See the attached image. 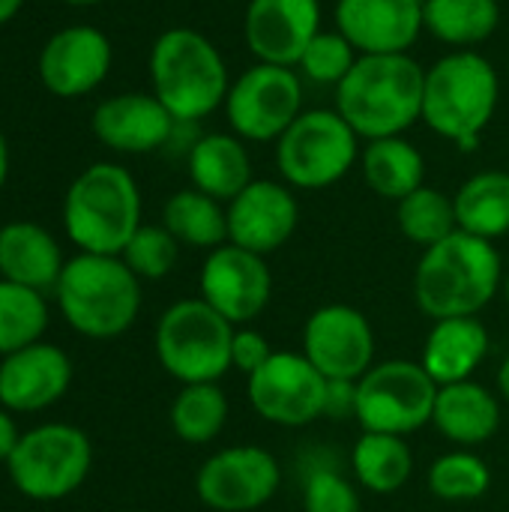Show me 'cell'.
Here are the masks:
<instances>
[{
    "label": "cell",
    "mask_w": 509,
    "mask_h": 512,
    "mask_svg": "<svg viewBox=\"0 0 509 512\" xmlns=\"http://www.w3.org/2000/svg\"><path fill=\"white\" fill-rule=\"evenodd\" d=\"M504 288V261L492 240L453 231L423 249L414 270V300L432 321L477 318Z\"/></svg>",
    "instance_id": "cell-1"
},
{
    "label": "cell",
    "mask_w": 509,
    "mask_h": 512,
    "mask_svg": "<svg viewBox=\"0 0 509 512\" xmlns=\"http://www.w3.org/2000/svg\"><path fill=\"white\" fill-rule=\"evenodd\" d=\"M426 69L411 54H360L336 87V111L363 141L405 135L423 120Z\"/></svg>",
    "instance_id": "cell-2"
},
{
    "label": "cell",
    "mask_w": 509,
    "mask_h": 512,
    "mask_svg": "<svg viewBox=\"0 0 509 512\" xmlns=\"http://www.w3.org/2000/svg\"><path fill=\"white\" fill-rule=\"evenodd\" d=\"M501 99V75L480 51H450L426 69L423 123L462 153L480 147Z\"/></svg>",
    "instance_id": "cell-3"
},
{
    "label": "cell",
    "mask_w": 509,
    "mask_h": 512,
    "mask_svg": "<svg viewBox=\"0 0 509 512\" xmlns=\"http://www.w3.org/2000/svg\"><path fill=\"white\" fill-rule=\"evenodd\" d=\"M153 96L177 123H198L225 105L231 90L228 63L219 48L192 27H171L156 36L150 57Z\"/></svg>",
    "instance_id": "cell-4"
},
{
    "label": "cell",
    "mask_w": 509,
    "mask_h": 512,
    "mask_svg": "<svg viewBox=\"0 0 509 512\" xmlns=\"http://www.w3.org/2000/svg\"><path fill=\"white\" fill-rule=\"evenodd\" d=\"M54 297L75 333L114 339L123 336L141 312V279L120 255L78 252L66 261Z\"/></svg>",
    "instance_id": "cell-5"
},
{
    "label": "cell",
    "mask_w": 509,
    "mask_h": 512,
    "mask_svg": "<svg viewBox=\"0 0 509 512\" xmlns=\"http://www.w3.org/2000/svg\"><path fill=\"white\" fill-rule=\"evenodd\" d=\"M141 225V189L123 165L93 162L69 183L63 231L81 252L120 255Z\"/></svg>",
    "instance_id": "cell-6"
},
{
    "label": "cell",
    "mask_w": 509,
    "mask_h": 512,
    "mask_svg": "<svg viewBox=\"0 0 509 512\" xmlns=\"http://www.w3.org/2000/svg\"><path fill=\"white\" fill-rule=\"evenodd\" d=\"M234 330L207 300H177L156 324L159 366L180 384H219L231 372Z\"/></svg>",
    "instance_id": "cell-7"
},
{
    "label": "cell",
    "mask_w": 509,
    "mask_h": 512,
    "mask_svg": "<svg viewBox=\"0 0 509 512\" xmlns=\"http://www.w3.org/2000/svg\"><path fill=\"white\" fill-rule=\"evenodd\" d=\"M360 162V135L336 108L303 111L276 141V168L291 189L318 192Z\"/></svg>",
    "instance_id": "cell-8"
},
{
    "label": "cell",
    "mask_w": 509,
    "mask_h": 512,
    "mask_svg": "<svg viewBox=\"0 0 509 512\" xmlns=\"http://www.w3.org/2000/svg\"><path fill=\"white\" fill-rule=\"evenodd\" d=\"M93 468L90 438L69 423H42L24 432L6 462L12 486L30 501H63L78 492Z\"/></svg>",
    "instance_id": "cell-9"
},
{
    "label": "cell",
    "mask_w": 509,
    "mask_h": 512,
    "mask_svg": "<svg viewBox=\"0 0 509 512\" xmlns=\"http://www.w3.org/2000/svg\"><path fill=\"white\" fill-rule=\"evenodd\" d=\"M438 384L414 360L375 363L357 381V423L363 432L408 438L432 423Z\"/></svg>",
    "instance_id": "cell-10"
},
{
    "label": "cell",
    "mask_w": 509,
    "mask_h": 512,
    "mask_svg": "<svg viewBox=\"0 0 509 512\" xmlns=\"http://www.w3.org/2000/svg\"><path fill=\"white\" fill-rule=\"evenodd\" d=\"M222 108L237 138L252 144L279 141L303 114V78L291 66L255 63L231 81Z\"/></svg>",
    "instance_id": "cell-11"
},
{
    "label": "cell",
    "mask_w": 509,
    "mask_h": 512,
    "mask_svg": "<svg viewBox=\"0 0 509 512\" xmlns=\"http://www.w3.org/2000/svg\"><path fill=\"white\" fill-rule=\"evenodd\" d=\"M252 411L282 429H303L324 417L327 378L306 354L276 351L258 372L246 378Z\"/></svg>",
    "instance_id": "cell-12"
},
{
    "label": "cell",
    "mask_w": 509,
    "mask_h": 512,
    "mask_svg": "<svg viewBox=\"0 0 509 512\" xmlns=\"http://www.w3.org/2000/svg\"><path fill=\"white\" fill-rule=\"evenodd\" d=\"M282 468L276 456L255 444L225 447L213 453L195 474V492L216 512H255L276 498Z\"/></svg>",
    "instance_id": "cell-13"
},
{
    "label": "cell",
    "mask_w": 509,
    "mask_h": 512,
    "mask_svg": "<svg viewBox=\"0 0 509 512\" xmlns=\"http://www.w3.org/2000/svg\"><path fill=\"white\" fill-rule=\"evenodd\" d=\"M303 354L327 381H360L375 366V330L360 309L330 303L306 318Z\"/></svg>",
    "instance_id": "cell-14"
},
{
    "label": "cell",
    "mask_w": 509,
    "mask_h": 512,
    "mask_svg": "<svg viewBox=\"0 0 509 512\" xmlns=\"http://www.w3.org/2000/svg\"><path fill=\"white\" fill-rule=\"evenodd\" d=\"M201 300H207L234 327L255 321L273 297V273L264 255L222 243L201 264Z\"/></svg>",
    "instance_id": "cell-15"
},
{
    "label": "cell",
    "mask_w": 509,
    "mask_h": 512,
    "mask_svg": "<svg viewBox=\"0 0 509 512\" xmlns=\"http://www.w3.org/2000/svg\"><path fill=\"white\" fill-rule=\"evenodd\" d=\"M111 39L90 24H72L48 36L39 51V81L57 99L93 93L111 72Z\"/></svg>",
    "instance_id": "cell-16"
},
{
    "label": "cell",
    "mask_w": 509,
    "mask_h": 512,
    "mask_svg": "<svg viewBox=\"0 0 509 512\" xmlns=\"http://www.w3.org/2000/svg\"><path fill=\"white\" fill-rule=\"evenodd\" d=\"M228 243L255 255H273L282 249L300 222V207L288 183L252 180L237 198L225 204Z\"/></svg>",
    "instance_id": "cell-17"
},
{
    "label": "cell",
    "mask_w": 509,
    "mask_h": 512,
    "mask_svg": "<svg viewBox=\"0 0 509 512\" xmlns=\"http://www.w3.org/2000/svg\"><path fill=\"white\" fill-rule=\"evenodd\" d=\"M321 33V0H249L243 36L258 63L297 66Z\"/></svg>",
    "instance_id": "cell-18"
},
{
    "label": "cell",
    "mask_w": 509,
    "mask_h": 512,
    "mask_svg": "<svg viewBox=\"0 0 509 512\" xmlns=\"http://www.w3.org/2000/svg\"><path fill=\"white\" fill-rule=\"evenodd\" d=\"M72 384V360L51 342H33L0 360V408L36 414L57 405Z\"/></svg>",
    "instance_id": "cell-19"
},
{
    "label": "cell",
    "mask_w": 509,
    "mask_h": 512,
    "mask_svg": "<svg viewBox=\"0 0 509 512\" xmlns=\"http://www.w3.org/2000/svg\"><path fill=\"white\" fill-rule=\"evenodd\" d=\"M426 0H339L336 30L357 54H408L420 39Z\"/></svg>",
    "instance_id": "cell-20"
},
{
    "label": "cell",
    "mask_w": 509,
    "mask_h": 512,
    "mask_svg": "<svg viewBox=\"0 0 509 512\" xmlns=\"http://www.w3.org/2000/svg\"><path fill=\"white\" fill-rule=\"evenodd\" d=\"M90 129L114 153H153L171 144L177 120L153 93H117L93 108Z\"/></svg>",
    "instance_id": "cell-21"
},
{
    "label": "cell",
    "mask_w": 509,
    "mask_h": 512,
    "mask_svg": "<svg viewBox=\"0 0 509 512\" xmlns=\"http://www.w3.org/2000/svg\"><path fill=\"white\" fill-rule=\"evenodd\" d=\"M432 423L459 450L483 447L501 429V396L474 378L438 387Z\"/></svg>",
    "instance_id": "cell-22"
},
{
    "label": "cell",
    "mask_w": 509,
    "mask_h": 512,
    "mask_svg": "<svg viewBox=\"0 0 509 512\" xmlns=\"http://www.w3.org/2000/svg\"><path fill=\"white\" fill-rule=\"evenodd\" d=\"M63 267V249L48 228L24 219L0 228V279L33 291H54Z\"/></svg>",
    "instance_id": "cell-23"
},
{
    "label": "cell",
    "mask_w": 509,
    "mask_h": 512,
    "mask_svg": "<svg viewBox=\"0 0 509 512\" xmlns=\"http://www.w3.org/2000/svg\"><path fill=\"white\" fill-rule=\"evenodd\" d=\"M489 357V330L480 318H444L435 321L420 366L438 387L471 381L474 372Z\"/></svg>",
    "instance_id": "cell-24"
},
{
    "label": "cell",
    "mask_w": 509,
    "mask_h": 512,
    "mask_svg": "<svg viewBox=\"0 0 509 512\" xmlns=\"http://www.w3.org/2000/svg\"><path fill=\"white\" fill-rule=\"evenodd\" d=\"M186 165L192 186L222 204L237 198L255 180L246 141L234 132H207L195 138L186 153Z\"/></svg>",
    "instance_id": "cell-25"
},
{
    "label": "cell",
    "mask_w": 509,
    "mask_h": 512,
    "mask_svg": "<svg viewBox=\"0 0 509 512\" xmlns=\"http://www.w3.org/2000/svg\"><path fill=\"white\" fill-rule=\"evenodd\" d=\"M360 165H363V177L369 189L396 204L408 198L411 192H417L420 186H426L423 183L426 159L405 135L366 141L360 153Z\"/></svg>",
    "instance_id": "cell-26"
},
{
    "label": "cell",
    "mask_w": 509,
    "mask_h": 512,
    "mask_svg": "<svg viewBox=\"0 0 509 512\" xmlns=\"http://www.w3.org/2000/svg\"><path fill=\"white\" fill-rule=\"evenodd\" d=\"M351 471L357 486L372 495H396L414 474L411 444L399 435L363 432L351 450Z\"/></svg>",
    "instance_id": "cell-27"
},
{
    "label": "cell",
    "mask_w": 509,
    "mask_h": 512,
    "mask_svg": "<svg viewBox=\"0 0 509 512\" xmlns=\"http://www.w3.org/2000/svg\"><path fill=\"white\" fill-rule=\"evenodd\" d=\"M459 231L483 240L509 234V171H480L468 177L453 195Z\"/></svg>",
    "instance_id": "cell-28"
},
{
    "label": "cell",
    "mask_w": 509,
    "mask_h": 512,
    "mask_svg": "<svg viewBox=\"0 0 509 512\" xmlns=\"http://www.w3.org/2000/svg\"><path fill=\"white\" fill-rule=\"evenodd\" d=\"M501 24L498 0H426L423 27L456 51H471L492 39Z\"/></svg>",
    "instance_id": "cell-29"
},
{
    "label": "cell",
    "mask_w": 509,
    "mask_h": 512,
    "mask_svg": "<svg viewBox=\"0 0 509 512\" xmlns=\"http://www.w3.org/2000/svg\"><path fill=\"white\" fill-rule=\"evenodd\" d=\"M162 225L171 231V237L180 246H192V249H219L222 243H228V213L225 204L192 189H180L174 192L165 207H162Z\"/></svg>",
    "instance_id": "cell-30"
},
{
    "label": "cell",
    "mask_w": 509,
    "mask_h": 512,
    "mask_svg": "<svg viewBox=\"0 0 509 512\" xmlns=\"http://www.w3.org/2000/svg\"><path fill=\"white\" fill-rule=\"evenodd\" d=\"M231 405L219 384H183L171 402V429L180 441L201 447L222 435Z\"/></svg>",
    "instance_id": "cell-31"
},
{
    "label": "cell",
    "mask_w": 509,
    "mask_h": 512,
    "mask_svg": "<svg viewBox=\"0 0 509 512\" xmlns=\"http://www.w3.org/2000/svg\"><path fill=\"white\" fill-rule=\"evenodd\" d=\"M303 477V512H363L357 483L339 471L330 450H306L300 456Z\"/></svg>",
    "instance_id": "cell-32"
},
{
    "label": "cell",
    "mask_w": 509,
    "mask_h": 512,
    "mask_svg": "<svg viewBox=\"0 0 509 512\" xmlns=\"http://www.w3.org/2000/svg\"><path fill=\"white\" fill-rule=\"evenodd\" d=\"M48 303L42 291L0 279V360L42 342L48 330Z\"/></svg>",
    "instance_id": "cell-33"
},
{
    "label": "cell",
    "mask_w": 509,
    "mask_h": 512,
    "mask_svg": "<svg viewBox=\"0 0 509 512\" xmlns=\"http://www.w3.org/2000/svg\"><path fill=\"white\" fill-rule=\"evenodd\" d=\"M396 222H399L402 237H408L411 243H417L423 249H429V246L447 240L453 231H459L453 198L432 186H420L417 192L402 198L396 204Z\"/></svg>",
    "instance_id": "cell-34"
},
{
    "label": "cell",
    "mask_w": 509,
    "mask_h": 512,
    "mask_svg": "<svg viewBox=\"0 0 509 512\" xmlns=\"http://www.w3.org/2000/svg\"><path fill=\"white\" fill-rule=\"evenodd\" d=\"M429 492L450 504L480 501L492 489V471L474 450H453L432 462L429 468Z\"/></svg>",
    "instance_id": "cell-35"
},
{
    "label": "cell",
    "mask_w": 509,
    "mask_h": 512,
    "mask_svg": "<svg viewBox=\"0 0 509 512\" xmlns=\"http://www.w3.org/2000/svg\"><path fill=\"white\" fill-rule=\"evenodd\" d=\"M120 258L141 282H156L174 270L180 258V243L171 237L165 225H141L120 252Z\"/></svg>",
    "instance_id": "cell-36"
},
{
    "label": "cell",
    "mask_w": 509,
    "mask_h": 512,
    "mask_svg": "<svg viewBox=\"0 0 509 512\" xmlns=\"http://www.w3.org/2000/svg\"><path fill=\"white\" fill-rule=\"evenodd\" d=\"M357 48L339 33V30H321L303 51V57L297 60V69L303 78L315 81V84H330L339 87L345 81V75L354 69L357 63Z\"/></svg>",
    "instance_id": "cell-37"
},
{
    "label": "cell",
    "mask_w": 509,
    "mask_h": 512,
    "mask_svg": "<svg viewBox=\"0 0 509 512\" xmlns=\"http://www.w3.org/2000/svg\"><path fill=\"white\" fill-rule=\"evenodd\" d=\"M276 351L270 348V339L252 327H237L234 342H231V369L243 372L246 378L258 372Z\"/></svg>",
    "instance_id": "cell-38"
},
{
    "label": "cell",
    "mask_w": 509,
    "mask_h": 512,
    "mask_svg": "<svg viewBox=\"0 0 509 512\" xmlns=\"http://www.w3.org/2000/svg\"><path fill=\"white\" fill-rule=\"evenodd\" d=\"M324 417L330 420H357V381H327Z\"/></svg>",
    "instance_id": "cell-39"
},
{
    "label": "cell",
    "mask_w": 509,
    "mask_h": 512,
    "mask_svg": "<svg viewBox=\"0 0 509 512\" xmlns=\"http://www.w3.org/2000/svg\"><path fill=\"white\" fill-rule=\"evenodd\" d=\"M18 438H21V432H18V426H15V420H12V411L0 408V465L9 462V456H12Z\"/></svg>",
    "instance_id": "cell-40"
},
{
    "label": "cell",
    "mask_w": 509,
    "mask_h": 512,
    "mask_svg": "<svg viewBox=\"0 0 509 512\" xmlns=\"http://www.w3.org/2000/svg\"><path fill=\"white\" fill-rule=\"evenodd\" d=\"M9 180V144H6V135L0 132V192Z\"/></svg>",
    "instance_id": "cell-41"
},
{
    "label": "cell",
    "mask_w": 509,
    "mask_h": 512,
    "mask_svg": "<svg viewBox=\"0 0 509 512\" xmlns=\"http://www.w3.org/2000/svg\"><path fill=\"white\" fill-rule=\"evenodd\" d=\"M21 6H24V0H0V27L9 24L21 12Z\"/></svg>",
    "instance_id": "cell-42"
},
{
    "label": "cell",
    "mask_w": 509,
    "mask_h": 512,
    "mask_svg": "<svg viewBox=\"0 0 509 512\" xmlns=\"http://www.w3.org/2000/svg\"><path fill=\"white\" fill-rule=\"evenodd\" d=\"M498 396H501V402H507L509 408V357L498 369Z\"/></svg>",
    "instance_id": "cell-43"
},
{
    "label": "cell",
    "mask_w": 509,
    "mask_h": 512,
    "mask_svg": "<svg viewBox=\"0 0 509 512\" xmlns=\"http://www.w3.org/2000/svg\"><path fill=\"white\" fill-rule=\"evenodd\" d=\"M60 3H69V6H96V3H105V0H60Z\"/></svg>",
    "instance_id": "cell-44"
},
{
    "label": "cell",
    "mask_w": 509,
    "mask_h": 512,
    "mask_svg": "<svg viewBox=\"0 0 509 512\" xmlns=\"http://www.w3.org/2000/svg\"><path fill=\"white\" fill-rule=\"evenodd\" d=\"M504 294H507V306H509V273L504 276Z\"/></svg>",
    "instance_id": "cell-45"
}]
</instances>
